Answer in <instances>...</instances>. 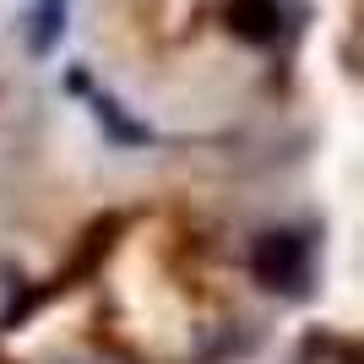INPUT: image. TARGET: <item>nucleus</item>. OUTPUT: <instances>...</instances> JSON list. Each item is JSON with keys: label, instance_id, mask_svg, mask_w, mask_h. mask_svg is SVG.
<instances>
[{"label": "nucleus", "instance_id": "nucleus-1", "mask_svg": "<svg viewBox=\"0 0 364 364\" xmlns=\"http://www.w3.org/2000/svg\"><path fill=\"white\" fill-rule=\"evenodd\" d=\"M250 277L283 299H304L310 294V240L294 228H267L250 245Z\"/></svg>", "mask_w": 364, "mask_h": 364}, {"label": "nucleus", "instance_id": "nucleus-2", "mask_svg": "<svg viewBox=\"0 0 364 364\" xmlns=\"http://www.w3.org/2000/svg\"><path fill=\"white\" fill-rule=\"evenodd\" d=\"M223 22L245 44H272L277 33H283V6L277 0H228Z\"/></svg>", "mask_w": 364, "mask_h": 364}, {"label": "nucleus", "instance_id": "nucleus-3", "mask_svg": "<svg viewBox=\"0 0 364 364\" xmlns=\"http://www.w3.org/2000/svg\"><path fill=\"white\" fill-rule=\"evenodd\" d=\"M33 22H38V28H33V49H49V38L60 33V11H55V0H49V11H38Z\"/></svg>", "mask_w": 364, "mask_h": 364}, {"label": "nucleus", "instance_id": "nucleus-4", "mask_svg": "<svg viewBox=\"0 0 364 364\" xmlns=\"http://www.w3.org/2000/svg\"><path fill=\"white\" fill-rule=\"evenodd\" d=\"M55 6H60V0H55Z\"/></svg>", "mask_w": 364, "mask_h": 364}]
</instances>
